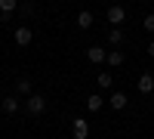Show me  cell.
Here are the masks:
<instances>
[{"label": "cell", "mask_w": 154, "mask_h": 139, "mask_svg": "<svg viewBox=\"0 0 154 139\" xmlns=\"http://www.w3.org/2000/svg\"><path fill=\"white\" fill-rule=\"evenodd\" d=\"M25 108H28V115H31V118H40L43 111H46V96L31 93V96H28V102H25Z\"/></svg>", "instance_id": "6da1fadb"}, {"label": "cell", "mask_w": 154, "mask_h": 139, "mask_svg": "<svg viewBox=\"0 0 154 139\" xmlns=\"http://www.w3.org/2000/svg\"><path fill=\"white\" fill-rule=\"evenodd\" d=\"M31 37H34V34H31V28H28V25L16 28V43H19V46H28V43H31Z\"/></svg>", "instance_id": "277c9868"}, {"label": "cell", "mask_w": 154, "mask_h": 139, "mask_svg": "<svg viewBox=\"0 0 154 139\" xmlns=\"http://www.w3.org/2000/svg\"><path fill=\"white\" fill-rule=\"evenodd\" d=\"M111 108H126V93H111Z\"/></svg>", "instance_id": "30bf717a"}, {"label": "cell", "mask_w": 154, "mask_h": 139, "mask_svg": "<svg viewBox=\"0 0 154 139\" xmlns=\"http://www.w3.org/2000/svg\"><path fill=\"white\" fill-rule=\"evenodd\" d=\"M86 108H89V111H99V108H102V96H89V99H86Z\"/></svg>", "instance_id": "4fadbf2b"}, {"label": "cell", "mask_w": 154, "mask_h": 139, "mask_svg": "<svg viewBox=\"0 0 154 139\" xmlns=\"http://www.w3.org/2000/svg\"><path fill=\"white\" fill-rule=\"evenodd\" d=\"M142 28H145V31H154V12H148V16H145V22H142Z\"/></svg>", "instance_id": "2e32d148"}, {"label": "cell", "mask_w": 154, "mask_h": 139, "mask_svg": "<svg viewBox=\"0 0 154 139\" xmlns=\"http://www.w3.org/2000/svg\"><path fill=\"white\" fill-rule=\"evenodd\" d=\"M71 136H74V139H86V136H89V124H86L83 118H74V121H71Z\"/></svg>", "instance_id": "7a4b0ae2"}, {"label": "cell", "mask_w": 154, "mask_h": 139, "mask_svg": "<svg viewBox=\"0 0 154 139\" xmlns=\"http://www.w3.org/2000/svg\"><path fill=\"white\" fill-rule=\"evenodd\" d=\"M86 59H89V62H105L108 53H105V46H89V49H86Z\"/></svg>", "instance_id": "5b68a950"}, {"label": "cell", "mask_w": 154, "mask_h": 139, "mask_svg": "<svg viewBox=\"0 0 154 139\" xmlns=\"http://www.w3.org/2000/svg\"><path fill=\"white\" fill-rule=\"evenodd\" d=\"M108 22L117 28L120 22H126V9H123V6H111V9H108Z\"/></svg>", "instance_id": "3957f363"}, {"label": "cell", "mask_w": 154, "mask_h": 139, "mask_svg": "<svg viewBox=\"0 0 154 139\" xmlns=\"http://www.w3.org/2000/svg\"><path fill=\"white\" fill-rule=\"evenodd\" d=\"M16 9H19V0H0V12H3V19H9Z\"/></svg>", "instance_id": "52a82bcc"}, {"label": "cell", "mask_w": 154, "mask_h": 139, "mask_svg": "<svg viewBox=\"0 0 154 139\" xmlns=\"http://www.w3.org/2000/svg\"><path fill=\"white\" fill-rule=\"evenodd\" d=\"M111 84H114V77H111L108 71H102L99 74V87H102V90H111Z\"/></svg>", "instance_id": "7c38bea8"}, {"label": "cell", "mask_w": 154, "mask_h": 139, "mask_svg": "<svg viewBox=\"0 0 154 139\" xmlns=\"http://www.w3.org/2000/svg\"><path fill=\"white\" fill-rule=\"evenodd\" d=\"M16 90H19V93H31V81H28V77H22V81L16 84Z\"/></svg>", "instance_id": "9a60e30c"}, {"label": "cell", "mask_w": 154, "mask_h": 139, "mask_svg": "<svg viewBox=\"0 0 154 139\" xmlns=\"http://www.w3.org/2000/svg\"><path fill=\"white\" fill-rule=\"evenodd\" d=\"M145 53H148V56H151V59H154V40H151V43H148V46H145Z\"/></svg>", "instance_id": "e0dca14e"}, {"label": "cell", "mask_w": 154, "mask_h": 139, "mask_svg": "<svg viewBox=\"0 0 154 139\" xmlns=\"http://www.w3.org/2000/svg\"><path fill=\"white\" fill-rule=\"evenodd\" d=\"M77 25H80V28H93V12H89V9L77 12Z\"/></svg>", "instance_id": "ba28073f"}, {"label": "cell", "mask_w": 154, "mask_h": 139, "mask_svg": "<svg viewBox=\"0 0 154 139\" xmlns=\"http://www.w3.org/2000/svg\"><path fill=\"white\" fill-rule=\"evenodd\" d=\"M108 65H111V68L123 65V53H120V49H111V53H108Z\"/></svg>", "instance_id": "8fae6325"}, {"label": "cell", "mask_w": 154, "mask_h": 139, "mask_svg": "<svg viewBox=\"0 0 154 139\" xmlns=\"http://www.w3.org/2000/svg\"><path fill=\"white\" fill-rule=\"evenodd\" d=\"M108 43H123V31H120V28H114V31L108 34Z\"/></svg>", "instance_id": "5bb4252c"}, {"label": "cell", "mask_w": 154, "mask_h": 139, "mask_svg": "<svg viewBox=\"0 0 154 139\" xmlns=\"http://www.w3.org/2000/svg\"><path fill=\"white\" fill-rule=\"evenodd\" d=\"M3 111H6V115H16V111H19V99L16 96H6L3 99Z\"/></svg>", "instance_id": "9c48e42d"}, {"label": "cell", "mask_w": 154, "mask_h": 139, "mask_svg": "<svg viewBox=\"0 0 154 139\" xmlns=\"http://www.w3.org/2000/svg\"><path fill=\"white\" fill-rule=\"evenodd\" d=\"M136 87H139V93H151L154 90V74H142Z\"/></svg>", "instance_id": "8992f818"}]
</instances>
